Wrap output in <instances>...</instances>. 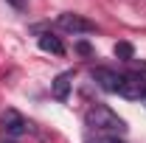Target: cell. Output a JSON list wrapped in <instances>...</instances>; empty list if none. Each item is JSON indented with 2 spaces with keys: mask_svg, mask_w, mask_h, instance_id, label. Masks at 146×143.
Wrapping results in <instances>:
<instances>
[{
  "mask_svg": "<svg viewBox=\"0 0 146 143\" xmlns=\"http://www.w3.org/2000/svg\"><path fill=\"white\" fill-rule=\"evenodd\" d=\"M84 121H87L90 129L101 132V135H118V132L127 129V124H124L110 107H104V104H93V107L87 109V115H84Z\"/></svg>",
  "mask_w": 146,
  "mask_h": 143,
  "instance_id": "6da1fadb",
  "label": "cell"
},
{
  "mask_svg": "<svg viewBox=\"0 0 146 143\" xmlns=\"http://www.w3.org/2000/svg\"><path fill=\"white\" fill-rule=\"evenodd\" d=\"M56 25H59L62 31H68V34H93V31H98L96 23H90V20L82 17V14H70V11L59 14V17H56Z\"/></svg>",
  "mask_w": 146,
  "mask_h": 143,
  "instance_id": "7a4b0ae2",
  "label": "cell"
},
{
  "mask_svg": "<svg viewBox=\"0 0 146 143\" xmlns=\"http://www.w3.org/2000/svg\"><path fill=\"white\" fill-rule=\"evenodd\" d=\"M93 81L98 84L101 90H107V93H121V84H124V73L112 70V68H93L90 70Z\"/></svg>",
  "mask_w": 146,
  "mask_h": 143,
  "instance_id": "3957f363",
  "label": "cell"
},
{
  "mask_svg": "<svg viewBox=\"0 0 146 143\" xmlns=\"http://www.w3.org/2000/svg\"><path fill=\"white\" fill-rule=\"evenodd\" d=\"M0 124H3V132H6L9 138H20V135H25V129H28L25 118L20 115L17 109H6V112L0 115Z\"/></svg>",
  "mask_w": 146,
  "mask_h": 143,
  "instance_id": "277c9868",
  "label": "cell"
},
{
  "mask_svg": "<svg viewBox=\"0 0 146 143\" xmlns=\"http://www.w3.org/2000/svg\"><path fill=\"white\" fill-rule=\"evenodd\" d=\"M124 98H143L146 95V79L141 73H124V84H121V93Z\"/></svg>",
  "mask_w": 146,
  "mask_h": 143,
  "instance_id": "5b68a950",
  "label": "cell"
},
{
  "mask_svg": "<svg viewBox=\"0 0 146 143\" xmlns=\"http://www.w3.org/2000/svg\"><path fill=\"white\" fill-rule=\"evenodd\" d=\"M70 79L73 73H59L54 81H51V95H54L56 101H68V95H70Z\"/></svg>",
  "mask_w": 146,
  "mask_h": 143,
  "instance_id": "8992f818",
  "label": "cell"
},
{
  "mask_svg": "<svg viewBox=\"0 0 146 143\" xmlns=\"http://www.w3.org/2000/svg\"><path fill=\"white\" fill-rule=\"evenodd\" d=\"M39 48H42V51H48V54L65 56V45H62V39H59V36H54L51 31L39 34Z\"/></svg>",
  "mask_w": 146,
  "mask_h": 143,
  "instance_id": "52a82bcc",
  "label": "cell"
},
{
  "mask_svg": "<svg viewBox=\"0 0 146 143\" xmlns=\"http://www.w3.org/2000/svg\"><path fill=\"white\" fill-rule=\"evenodd\" d=\"M115 56L124 59V62H132V59H135V48H132L129 42H118V45H115Z\"/></svg>",
  "mask_w": 146,
  "mask_h": 143,
  "instance_id": "ba28073f",
  "label": "cell"
},
{
  "mask_svg": "<svg viewBox=\"0 0 146 143\" xmlns=\"http://www.w3.org/2000/svg\"><path fill=\"white\" fill-rule=\"evenodd\" d=\"M76 51H79V54H84V56H90V45H87V42H79V45H76Z\"/></svg>",
  "mask_w": 146,
  "mask_h": 143,
  "instance_id": "9c48e42d",
  "label": "cell"
},
{
  "mask_svg": "<svg viewBox=\"0 0 146 143\" xmlns=\"http://www.w3.org/2000/svg\"><path fill=\"white\" fill-rule=\"evenodd\" d=\"M6 3H9V6H14L17 11H23V9H25V0H6Z\"/></svg>",
  "mask_w": 146,
  "mask_h": 143,
  "instance_id": "30bf717a",
  "label": "cell"
},
{
  "mask_svg": "<svg viewBox=\"0 0 146 143\" xmlns=\"http://www.w3.org/2000/svg\"><path fill=\"white\" fill-rule=\"evenodd\" d=\"M101 143H124V140H118L115 135H104V140H101Z\"/></svg>",
  "mask_w": 146,
  "mask_h": 143,
  "instance_id": "8fae6325",
  "label": "cell"
},
{
  "mask_svg": "<svg viewBox=\"0 0 146 143\" xmlns=\"http://www.w3.org/2000/svg\"><path fill=\"white\" fill-rule=\"evenodd\" d=\"M141 101H143V104H146V95H143V98H141Z\"/></svg>",
  "mask_w": 146,
  "mask_h": 143,
  "instance_id": "7c38bea8",
  "label": "cell"
}]
</instances>
